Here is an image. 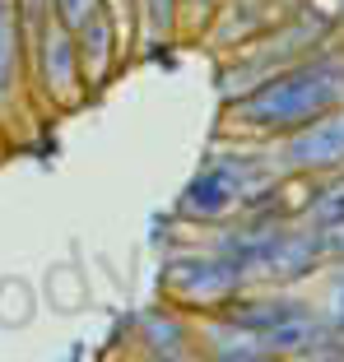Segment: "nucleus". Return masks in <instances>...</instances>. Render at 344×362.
<instances>
[{
    "mask_svg": "<svg viewBox=\"0 0 344 362\" xmlns=\"http://www.w3.org/2000/svg\"><path fill=\"white\" fill-rule=\"evenodd\" d=\"M344 103V56L340 52H316L302 61L284 65L280 75L260 79L247 98L233 103V126L251 135H289V130L316 121L321 112Z\"/></svg>",
    "mask_w": 344,
    "mask_h": 362,
    "instance_id": "nucleus-1",
    "label": "nucleus"
},
{
    "mask_svg": "<svg viewBox=\"0 0 344 362\" xmlns=\"http://www.w3.org/2000/svg\"><path fill=\"white\" fill-rule=\"evenodd\" d=\"M163 298L182 311H224L247 288V274L224 256H172L163 265Z\"/></svg>",
    "mask_w": 344,
    "mask_h": 362,
    "instance_id": "nucleus-2",
    "label": "nucleus"
},
{
    "mask_svg": "<svg viewBox=\"0 0 344 362\" xmlns=\"http://www.w3.org/2000/svg\"><path fill=\"white\" fill-rule=\"evenodd\" d=\"M33 61V79L42 88L47 103L56 107H75L84 98V75H79V47H75V33H65L56 19H47L42 28L28 33V52Z\"/></svg>",
    "mask_w": 344,
    "mask_h": 362,
    "instance_id": "nucleus-3",
    "label": "nucleus"
},
{
    "mask_svg": "<svg viewBox=\"0 0 344 362\" xmlns=\"http://www.w3.org/2000/svg\"><path fill=\"white\" fill-rule=\"evenodd\" d=\"M280 168L293 172V177H326V172H344V103L284 135Z\"/></svg>",
    "mask_w": 344,
    "mask_h": 362,
    "instance_id": "nucleus-4",
    "label": "nucleus"
},
{
    "mask_svg": "<svg viewBox=\"0 0 344 362\" xmlns=\"http://www.w3.org/2000/svg\"><path fill=\"white\" fill-rule=\"evenodd\" d=\"M200 353L210 362H275L265 349V334L247 330V325H237V320H228L224 311H219L214 320H205L200 325Z\"/></svg>",
    "mask_w": 344,
    "mask_h": 362,
    "instance_id": "nucleus-5",
    "label": "nucleus"
},
{
    "mask_svg": "<svg viewBox=\"0 0 344 362\" xmlns=\"http://www.w3.org/2000/svg\"><path fill=\"white\" fill-rule=\"evenodd\" d=\"M75 47H79V75L93 88L108 84L112 70H117V28H112V14L103 10L98 19H88L75 33Z\"/></svg>",
    "mask_w": 344,
    "mask_h": 362,
    "instance_id": "nucleus-6",
    "label": "nucleus"
},
{
    "mask_svg": "<svg viewBox=\"0 0 344 362\" xmlns=\"http://www.w3.org/2000/svg\"><path fill=\"white\" fill-rule=\"evenodd\" d=\"M302 311H312V307L298 302V298H242V293H237L224 307V316L237 320V325H247V330H256V334H265V330H275V325H284V320L302 316Z\"/></svg>",
    "mask_w": 344,
    "mask_h": 362,
    "instance_id": "nucleus-7",
    "label": "nucleus"
},
{
    "mask_svg": "<svg viewBox=\"0 0 344 362\" xmlns=\"http://www.w3.org/2000/svg\"><path fill=\"white\" fill-rule=\"evenodd\" d=\"M23 52H28V37H23V28H19L14 0H0V107H5V103L14 98Z\"/></svg>",
    "mask_w": 344,
    "mask_h": 362,
    "instance_id": "nucleus-8",
    "label": "nucleus"
},
{
    "mask_svg": "<svg viewBox=\"0 0 344 362\" xmlns=\"http://www.w3.org/2000/svg\"><path fill=\"white\" fill-rule=\"evenodd\" d=\"M103 10H108V0H52V19L61 23L65 33H79L88 19H98Z\"/></svg>",
    "mask_w": 344,
    "mask_h": 362,
    "instance_id": "nucleus-9",
    "label": "nucleus"
},
{
    "mask_svg": "<svg viewBox=\"0 0 344 362\" xmlns=\"http://www.w3.org/2000/svg\"><path fill=\"white\" fill-rule=\"evenodd\" d=\"M307 214H312V228H326V223H335V218H344V177H335L331 186H321V191L312 195V204H307Z\"/></svg>",
    "mask_w": 344,
    "mask_h": 362,
    "instance_id": "nucleus-10",
    "label": "nucleus"
},
{
    "mask_svg": "<svg viewBox=\"0 0 344 362\" xmlns=\"http://www.w3.org/2000/svg\"><path fill=\"white\" fill-rule=\"evenodd\" d=\"M14 14H19V28H23V37H28L33 28H42V23L52 19V0H14Z\"/></svg>",
    "mask_w": 344,
    "mask_h": 362,
    "instance_id": "nucleus-11",
    "label": "nucleus"
},
{
    "mask_svg": "<svg viewBox=\"0 0 344 362\" xmlns=\"http://www.w3.org/2000/svg\"><path fill=\"white\" fill-rule=\"evenodd\" d=\"M316 242H321V260H344V218L316 228Z\"/></svg>",
    "mask_w": 344,
    "mask_h": 362,
    "instance_id": "nucleus-12",
    "label": "nucleus"
},
{
    "mask_svg": "<svg viewBox=\"0 0 344 362\" xmlns=\"http://www.w3.org/2000/svg\"><path fill=\"white\" fill-rule=\"evenodd\" d=\"M140 5H144V19H149V28H159V33L172 28V19H177V0H140Z\"/></svg>",
    "mask_w": 344,
    "mask_h": 362,
    "instance_id": "nucleus-13",
    "label": "nucleus"
},
{
    "mask_svg": "<svg viewBox=\"0 0 344 362\" xmlns=\"http://www.w3.org/2000/svg\"><path fill=\"white\" fill-rule=\"evenodd\" d=\"M326 320H331V325H335V334L344 339V269L331 279V316H326Z\"/></svg>",
    "mask_w": 344,
    "mask_h": 362,
    "instance_id": "nucleus-14",
    "label": "nucleus"
},
{
    "mask_svg": "<svg viewBox=\"0 0 344 362\" xmlns=\"http://www.w3.org/2000/svg\"><path fill=\"white\" fill-rule=\"evenodd\" d=\"M149 362H210V358H195V349H177V353H163V358H149Z\"/></svg>",
    "mask_w": 344,
    "mask_h": 362,
    "instance_id": "nucleus-15",
    "label": "nucleus"
},
{
    "mask_svg": "<svg viewBox=\"0 0 344 362\" xmlns=\"http://www.w3.org/2000/svg\"><path fill=\"white\" fill-rule=\"evenodd\" d=\"M182 10H214V0H177Z\"/></svg>",
    "mask_w": 344,
    "mask_h": 362,
    "instance_id": "nucleus-16",
    "label": "nucleus"
},
{
    "mask_svg": "<svg viewBox=\"0 0 344 362\" xmlns=\"http://www.w3.org/2000/svg\"><path fill=\"white\" fill-rule=\"evenodd\" d=\"M298 362H344V358H298Z\"/></svg>",
    "mask_w": 344,
    "mask_h": 362,
    "instance_id": "nucleus-17",
    "label": "nucleus"
}]
</instances>
